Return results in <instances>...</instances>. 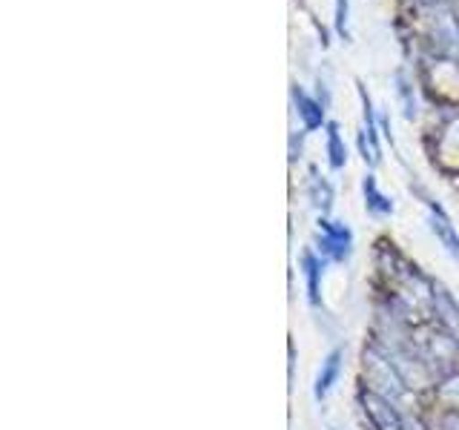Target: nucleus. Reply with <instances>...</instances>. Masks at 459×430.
<instances>
[{
  "label": "nucleus",
  "instance_id": "1",
  "mask_svg": "<svg viewBox=\"0 0 459 430\" xmlns=\"http://www.w3.org/2000/svg\"><path fill=\"white\" fill-rule=\"evenodd\" d=\"M362 367H365V382H368V391L385 396L399 405V399L408 393L405 382H402L399 370L394 367L391 356L382 348L379 341H370L365 353H362Z\"/></svg>",
  "mask_w": 459,
  "mask_h": 430
},
{
  "label": "nucleus",
  "instance_id": "2",
  "mask_svg": "<svg viewBox=\"0 0 459 430\" xmlns=\"http://www.w3.org/2000/svg\"><path fill=\"white\" fill-rule=\"evenodd\" d=\"M413 344L428 358V365L437 370L439 379L459 370V339L451 336L448 330H442L439 324L422 327L420 333H416Z\"/></svg>",
  "mask_w": 459,
  "mask_h": 430
},
{
  "label": "nucleus",
  "instance_id": "3",
  "mask_svg": "<svg viewBox=\"0 0 459 430\" xmlns=\"http://www.w3.org/2000/svg\"><path fill=\"white\" fill-rule=\"evenodd\" d=\"M362 405H365L370 425L377 430H428L420 419H416V416L405 413L396 405V401L385 399V396L365 391L362 393Z\"/></svg>",
  "mask_w": 459,
  "mask_h": 430
},
{
  "label": "nucleus",
  "instance_id": "4",
  "mask_svg": "<svg viewBox=\"0 0 459 430\" xmlns=\"http://www.w3.org/2000/svg\"><path fill=\"white\" fill-rule=\"evenodd\" d=\"M319 250L333 258V262H344L353 253V233L342 221H330V219H319Z\"/></svg>",
  "mask_w": 459,
  "mask_h": 430
},
{
  "label": "nucleus",
  "instance_id": "5",
  "mask_svg": "<svg viewBox=\"0 0 459 430\" xmlns=\"http://www.w3.org/2000/svg\"><path fill=\"white\" fill-rule=\"evenodd\" d=\"M430 315H434V324H439L442 330H448L451 336L459 339V305L442 284H434V313Z\"/></svg>",
  "mask_w": 459,
  "mask_h": 430
},
{
  "label": "nucleus",
  "instance_id": "6",
  "mask_svg": "<svg viewBox=\"0 0 459 430\" xmlns=\"http://www.w3.org/2000/svg\"><path fill=\"white\" fill-rule=\"evenodd\" d=\"M428 224H430V233L437 236V241L445 247V253H448L451 258H456L459 262V233L454 229L451 219L442 212V207L437 204H430L428 207Z\"/></svg>",
  "mask_w": 459,
  "mask_h": 430
},
{
  "label": "nucleus",
  "instance_id": "7",
  "mask_svg": "<svg viewBox=\"0 0 459 430\" xmlns=\"http://www.w3.org/2000/svg\"><path fill=\"white\" fill-rule=\"evenodd\" d=\"M342 358H344V350L342 348H333L327 356H325V362L319 367V373H316V384H313V396L316 399H327V393L333 391V384L339 379V373H342Z\"/></svg>",
  "mask_w": 459,
  "mask_h": 430
},
{
  "label": "nucleus",
  "instance_id": "8",
  "mask_svg": "<svg viewBox=\"0 0 459 430\" xmlns=\"http://www.w3.org/2000/svg\"><path fill=\"white\" fill-rule=\"evenodd\" d=\"M301 276H305V287H307V298H310V305L313 307H319L322 305V270H325V262H322V255H316L310 247L301 253Z\"/></svg>",
  "mask_w": 459,
  "mask_h": 430
},
{
  "label": "nucleus",
  "instance_id": "9",
  "mask_svg": "<svg viewBox=\"0 0 459 430\" xmlns=\"http://www.w3.org/2000/svg\"><path fill=\"white\" fill-rule=\"evenodd\" d=\"M437 405L445 410V413H459V370L448 373V376H442L437 382Z\"/></svg>",
  "mask_w": 459,
  "mask_h": 430
},
{
  "label": "nucleus",
  "instance_id": "10",
  "mask_svg": "<svg viewBox=\"0 0 459 430\" xmlns=\"http://www.w3.org/2000/svg\"><path fill=\"white\" fill-rule=\"evenodd\" d=\"M362 190H365V207H368V212H373V215H391L394 212V201L379 190L377 178H373V176H368L362 181Z\"/></svg>",
  "mask_w": 459,
  "mask_h": 430
},
{
  "label": "nucleus",
  "instance_id": "11",
  "mask_svg": "<svg viewBox=\"0 0 459 430\" xmlns=\"http://www.w3.org/2000/svg\"><path fill=\"white\" fill-rule=\"evenodd\" d=\"M293 100H296L299 115H301V121H305V126L307 129H319L322 121H325V109L316 104V100H310L301 90H293Z\"/></svg>",
  "mask_w": 459,
  "mask_h": 430
},
{
  "label": "nucleus",
  "instance_id": "12",
  "mask_svg": "<svg viewBox=\"0 0 459 430\" xmlns=\"http://www.w3.org/2000/svg\"><path fill=\"white\" fill-rule=\"evenodd\" d=\"M327 161L333 169H342L348 164V150H344V141L336 124H327Z\"/></svg>",
  "mask_w": 459,
  "mask_h": 430
},
{
  "label": "nucleus",
  "instance_id": "13",
  "mask_svg": "<svg viewBox=\"0 0 459 430\" xmlns=\"http://www.w3.org/2000/svg\"><path fill=\"white\" fill-rule=\"evenodd\" d=\"M310 201H313V207L322 212H327L330 204H333V190H330V184L325 178H319V172L310 176Z\"/></svg>",
  "mask_w": 459,
  "mask_h": 430
},
{
  "label": "nucleus",
  "instance_id": "14",
  "mask_svg": "<svg viewBox=\"0 0 459 430\" xmlns=\"http://www.w3.org/2000/svg\"><path fill=\"white\" fill-rule=\"evenodd\" d=\"M396 81H399V95H402V104H405V115H408V118H413V115H416V100H411V90H408L405 78L396 75Z\"/></svg>",
  "mask_w": 459,
  "mask_h": 430
},
{
  "label": "nucleus",
  "instance_id": "15",
  "mask_svg": "<svg viewBox=\"0 0 459 430\" xmlns=\"http://www.w3.org/2000/svg\"><path fill=\"white\" fill-rule=\"evenodd\" d=\"M451 126L459 129V118ZM442 155H456L459 158V135H448V133L442 135Z\"/></svg>",
  "mask_w": 459,
  "mask_h": 430
},
{
  "label": "nucleus",
  "instance_id": "16",
  "mask_svg": "<svg viewBox=\"0 0 459 430\" xmlns=\"http://www.w3.org/2000/svg\"><path fill=\"white\" fill-rule=\"evenodd\" d=\"M434 430H459V413H442L439 425H434Z\"/></svg>",
  "mask_w": 459,
  "mask_h": 430
},
{
  "label": "nucleus",
  "instance_id": "17",
  "mask_svg": "<svg viewBox=\"0 0 459 430\" xmlns=\"http://www.w3.org/2000/svg\"><path fill=\"white\" fill-rule=\"evenodd\" d=\"M336 26L339 32H344V26H348V0H336Z\"/></svg>",
  "mask_w": 459,
  "mask_h": 430
},
{
  "label": "nucleus",
  "instance_id": "18",
  "mask_svg": "<svg viewBox=\"0 0 459 430\" xmlns=\"http://www.w3.org/2000/svg\"><path fill=\"white\" fill-rule=\"evenodd\" d=\"M416 4H434V0H416Z\"/></svg>",
  "mask_w": 459,
  "mask_h": 430
}]
</instances>
